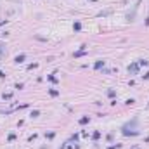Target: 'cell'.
Wrapping results in <instances>:
<instances>
[{"label":"cell","mask_w":149,"mask_h":149,"mask_svg":"<svg viewBox=\"0 0 149 149\" xmlns=\"http://www.w3.org/2000/svg\"><path fill=\"white\" fill-rule=\"evenodd\" d=\"M23 59H24V56H17V57H16V62H23Z\"/></svg>","instance_id":"1"}]
</instances>
